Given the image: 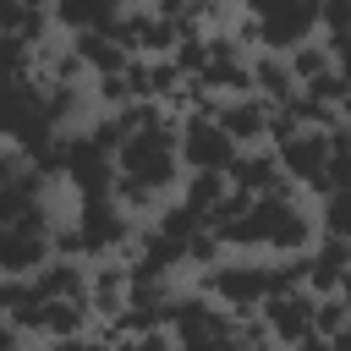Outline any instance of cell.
<instances>
[{
	"instance_id": "6da1fadb",
	"label": "cell",
	"mask_w": 351,
	"mask_h": 351,
	"mask_svg": "<svg viewBox=\"0 0 351 351\" xmlns=\"http://www.w3.org/2000/svg\"><path fill=\"white\" fill-rule=\"evenodd\" d=\"M115 176L121 181H137L143 192H154V197H165L176 181H181V165H176V132H170V121L165 126H154V132H137V137H126L121 148H115Z\"/></svg>"
},
{
	"instance_id": "7a4b0ae2",
	"label": "cell",
	"mask_w": 351,
	"mask_h": 351,
	"mask_svg": "<svg viewBox=\"0 0 351 351\" xmlns=\"http://www.w3.org/2000/svg\"><path fill=\"white\" fill-rule=\"evenodd\" d=\"M346 132V126H340ZM340 132H291L285 143H274L269 154H274V165H280V176H291V181H302L313 197H329L324 192V165H329V154H340L346 148V137Z\"/></svg>"
},
{
	"instance_id": "3957f363",
	"label": "cell",
	"mask_w": 351,
	"mask_h": 351,
	"mask_svg": "<svg viewBox=\"0 0 351 351\" xmlns=\"http://www.w3.org/2000/svg\"><path fill=\"white\" fill-rule=\"evenodd\" d=\"M203 291H214L219 307H230V318H252L258 302L269 296V280H263V263H252V258H230V263L203 269Z\"/></svg>"
},
{
	"instance_id": "277c9868",
	"label": "cell",
	"mask_w": 351,
	"mask_h": 351,
	"mask_svg": "<svg viewBox=\"0 0 351 351\" xmlns=\"http://www.w3.org/2000/svg\"><path fill=\"white\" fill-rule=\"evenodd\" d=\"M230 159H236L230 137H225L214 121L186 115V126L176 132V165H181V170H192V176H225V165H230Z\"/></svg>"
},
{
	"instance_id": "5b68a950",
	"label": "cell",
	"mask_w": 351,
	"mask_h": 351,
	"mask_svg": "<svg viewBox=\"0 0 351 351\" xmlns=\"http://www.w3.org/2000/svg\"><path fill=\"white\" fill-rule=\"evenodd\" d=\"M71 225H77L88 258H93V252H115V247L132 241V219H126L110 197H88V203H77V219H71Z\"/></svg>"
},
{
	"instance_id": "8992f818",
	"label": "cell",
	"mask_w": 351,
	"mask_h": 351,
	"mask_svg": "<svg viewBox=\"0 0 351 351\" xmlns=\"http://www.w3.org/2000/svg\"><path fill=\"white\" fill-rule=\"evenodd\" d=\"M225 186L236 192V197H269V192H285V176H280V165H274V154L269 148H236V159L225 165Z\"/></svg>"
},
{
	"instance_id": "52a82bcc",
	"label": "cell",
	"mask_w": 351,
	"mask_h": 351,
	"mask_svg": "<svg viewBox=\"0 0 351 351\" xmlns=\"http://www.w3.org/2000/svg\"><path fill=\"white\" fill-rule=\"evenodd\" d=\"M214 126L230 137V148H263V126H269V104L258 93H236L214 104Z\"/></svg>"
},
{
	"instance_id": "ba28073f",
	"label": "cell",
	"mask_w": 351,
	"mask_h": 351,
	"mask_svg": "<svg viewBox=\"0 0 351 351\" xmlns=\"http://www.w3.org/2000/svg\"><path fill=\"white\" fill-rule=\"evenodd\" d=\"M263 307V329H269V340L274 346H302V340H313V329H307V307H313V296H302V291H285V296H263L258 302Z\"/></svg>"
},
{
	"instance_id": "9c48e42d",
	"label": "cell",
	"mask_w": 351,
	"mask_h": 351,
	"mask_svg": "<svg viewBox=\"0 0 351 351\" xmlns=\"http://www.w3.org/2000/svg\"><path fill=\"white\" fill-rule=\"evenodd\" d=\"M49 263V236L44 230H0V280H33Z\"/></svg>"
},
{
	"instance_id": "30bf717a",
	"label": "cell",
	"mask_w": 351,
	"mask_h": 351,
	"mask_svg": "<svg viewBox=\"0 0 351 351\" xmlns=\"http://www.w3.org/2000/svg\"><path fill=\"white\" fill-rule=\"evenodd\" d=\"M247 93H258L269 110L285 104V99L296 93V82H291V71H285V55H269V49L247 55Z\"/></svg>"
},
{
	"instance_id": "8fae6325",
	"label": "cell",
	"mask_w": 351,
	"mask_h": 351,
	"mask_svg": "<svg viewBox=\"0 0 351 351\" xmlns=\"http://www.w3.org/2000/svg\"><path fill=\"white\" fill-rule=\"evenodd\" d=\"M33 291H38V302H82V291H88V263L49 258V263L33 274Z\"/></svg>"
},
{
	"instance_id": "7c38bea8",
	"label": "cell",
	"mask_w": 351,
	"mask_h": 351,
	"mask_svg": "<svg viewBox=\"0 0 351 351\" xmlns=\"http://www.w3.org/2000/svg\"><path fill=\"white\" fill-rule=\"evenodd\" d=\"M66 44H71V55L82 60V71L93 66L99 77H121V71H126V60H132L110 33H77V38H66Z\"/></svg>"
},
{
	"instance_id": "4fadbf2b",
	"label": "cell",
	"mask_w": 351,
	"mask_h": 351,
	"mask_svg": "<svg viewBox=\"0 0 351 351\" xmlns=\"http://www.w3.org/2000/svg\"><path fill=\"white\" fill-rule=\"evenodd\" d=\"M335 66H340V60L329 55V44H313V38H307V44H296V49L285 55V71H291V82H296V88H302V82H318V77H329Z\"/></svg>"
},
{
	"instance_id": "5bb4252c",
	"label": "cell",
	"mask_w": 351,
	"mask_h": 351,
	"mask_svg": "<svg viewBox=\"0 0 351 351\" xmlns=\"http://www.w3.org/2000/svg\"><path fill=\"white\" fill-rule=\"evenodd\" d=\"M197 230H203V219H197L186 203H159V225H154V236H165L170 247H186Z\"/></svg>"
},
{
	"instance_id": "9a60e30c",
	"label": "cell",
	"mask_w": 351,
	"mask_h": 351,
	"mask_svg": "<svg viewBox=\"0 0 351 351\" xmlns=\"http://www.w3.org/2000/svg\"><path fill=\"white\" fill-rule=\"evenodd\" d=\"M181 181H186L181 203H186V208H192L197 219H208V214L219 208V197L230 192V186H225V176H181Z\"/></svg>"
},
{
	"instance_id": "2e32d148",
	"label": "cell",
	"mask_w": 351,
	"mask_h": 351,
	"mask_svg": "<svg viewBox=\"0 0 351 351\" xmlns=\"http://www.w3.org/2000/svg\"><path fill=\"white\" fill-rule=\"evenodd\" d=\"M324 236H340L346 241V192L324 197Z\"/></svg>"
},
{
	"instance_id": "e0dca14e",
	"label": "cell",
	"mask_w": 351,
	"mask_h": 351,
	"mask_svg": "<svg viewBox=\"0 0 351 351\" xmlns=\"http://www.w3.org/2000/svg\"><path fill=\"white\" fill-rule=\"evenodd\" d=\"M16 176H22V154H16L11 143H0V192H5Z\"/></svg>"
},
{
	"instance_id": "ac0fdd59",
	"label": "cell",
	"mask_w": 351,
	"mask_h": 351,
	"mask_svg": "<svg viewBox=\"0 0 351 351\" xmlns=\"http://www.w3.org/2000/svg\"><path fill=\"white\" fill-rule=\"evenodd\" d=\"M0 351H22V335H16L5 318H0Z\"/></svg>"
}]
</instances>
